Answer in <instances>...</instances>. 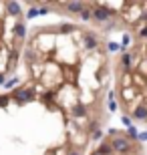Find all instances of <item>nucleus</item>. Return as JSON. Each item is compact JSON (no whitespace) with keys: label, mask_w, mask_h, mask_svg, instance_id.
I'll return each mask as SVG.
<instances>
[{"label":"nucleus","mask_w":147,"mask_h":155,"mask_svg":"<svg viewBox=\"0 0 147 155\" xmlns=\"http://www.w3.org/2000/svg\"><path fill=\"white\" fill-rule=\"evenodd\" d=\"M22 85L83 129L99 135L113 95V58L107 36L77 20L28 30Z\"/></svg>","instance_id":"1"},{"label":"nucleus","mask_w":147,"mask_h":155,"mask_svg":"<svg viewBox=\"0 0 147 155\" xmlns=\"http://www.w3.org/2000/svg\"><path fill=\"white\" fill-rule=\"evenodd\" d=\"M93 139L22 83L0 93V155H87Z\"/></svg>","instance_id":"2"},{"label":"nucleus","mask_w":147,"mask_h":155,"mask_svg":"<svg viewBox=\"0 0 147 155\" xmlns=\"http://www.w3.org/2000/svg\"><path fill=\"white\" fill-rule=\"evenodd\" d=\"M67 12L77 22H85L99 32H123L129 42L147 40V2H48L40 4Z\"/></svg>","instance_id":"3"},{"label":"nucleus","mask_w":147,"mask_h":155,"mask_svg":"<svg viewBox=\"0 0 147 155\" xmlns=\"http://www.w3.org/2000/svg\"><path fill=\"white\" fill-rule=\"evenodd\" d=\"M113 99L127 123L147 127V40H133L113 58Z\"/></svg>","instance_id":"4"},{"label":"nucleus","mask_w":147,"mask_h":155,"mask_svg":"<svg viewBox=\"0 0 147 155\" xmlns=\"http://www.w3.org/2000/svg\"><path fill=\"white\" fill-rule=\"evenodd\" d=\"M22 6L0 0V85H4L22 64L24 45L28 38Z\"/></svg>","instance_id":"5"},{"label":"nucleus","mask_w":147,"mask_h":155,"mask_svg":"<svg viewBox=\"0 0 147 155\" xmlns=\"http://www.w3.org/2000/svg\"><path fill=\"white\" fill-rule=\"evenodd\" d=\"M87 155H145V151L133 131L111 129Z\"/></svg>","instance_id":"6"}]
</instances>
